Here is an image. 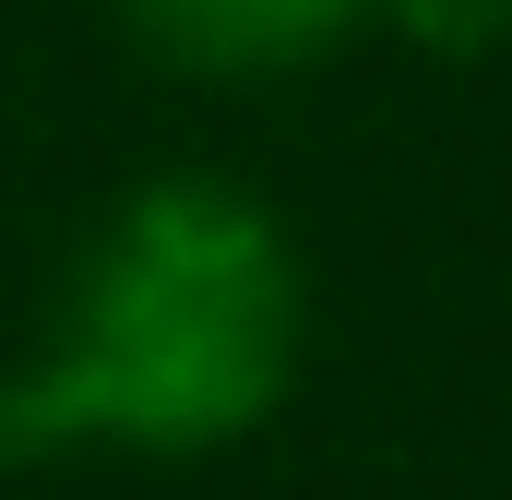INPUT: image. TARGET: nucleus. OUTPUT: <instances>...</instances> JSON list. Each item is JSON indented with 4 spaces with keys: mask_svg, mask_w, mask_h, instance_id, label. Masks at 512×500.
I'll return each mask as SVG.
<instances>
[{
    "mask_svg": "<svg viewBox=\"0 0 512 500\" xmlns=\"http://www.w3.org/2000/svg\"><path fill=\"white\" fill-rule=\"evenodd\" d=\"M298 250L227 179H155L84 250L48 346L0 381V453H215L286 405Z\"/></svg>",
    "mask_w": 512,
    "mask_h": 500,
    "instance_id": "f257e3e1",
    "label": "nucleus"
},
{
    "mask_svg": "<svg viewBox=\"0 0 512 500\" xmlns=\"http://www.w3.org/2000/svg\"><path fill=\"white\" fill-rule=\"evenodd\" d=\"M382 12L405 24V36H417V48H489L512 0H382Z\"/></svg>",
    "mask_w": 512,
    "mask_h": 500,
    "instance_id": "7ed1b4c3",
    "label": "nucleus"
},
{
    "mask_svg": "<svg viewBox=\"0 0 512 500\" xmlns=\"http://www.w3.org/2000/svg\"><path fill=\"white\" fill-rule=\"evenodd\" d=\"M370 0H120V24L203 84H262V72H310L322 48L358 36Z\"/></svg>",
    "mask_w": 512,
    "mask_h": 500,
    "instance_id": "f03ea898",
    "label": "nucleus"
}]
</instances>
